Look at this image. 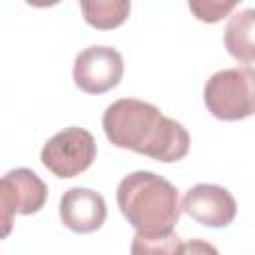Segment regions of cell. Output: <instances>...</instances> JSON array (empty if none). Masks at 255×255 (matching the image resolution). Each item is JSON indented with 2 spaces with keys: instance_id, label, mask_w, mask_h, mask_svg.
Instances as JSON below:
<instances>
[{
  "instance_id": "7",
  "label": "cell",
  "mask_w": 255,
  "mask_h": 255,
  "mask_svg": "<svg viewBox=\"0 0 255 255\" xmlns=\"http://www.w3.org/2000/svg\"><path fill=\"white\" fill-rule=\"evenodd\" d=\"M181 211L205 227H225L237 215L235 197L221 185L197 183L187 189Z\"/></svg>"
},
{
  "instance_id": "5",
  "label": "cell",
  "mask_w": 255,
  "mask_h": 255,
  "mask_svg": "<svg viewBox=\"0 0 255 255\" xmlns=\"http://www.w3.org/2000/svg\"><path fill=\"white\" fill-rule=\"evenodd\" d=\"M48 199L46 183L28 167L10 169L0 181V205L4 235L10 233L12 219L16 213L32 215L44 207Z\"/></svg>"
},
{
  "instance_id": "2",
  "label": "cell",
  "mask_w": 255,
  "mask_h": 255,
  "mask_svg": "<svg viewBox=\"0 0 255 255\" xmlns=\"http://www.w3.org/2000/svg\"><path fill=\"white\" fill-rule=\"evenodd\" d=\"M118 207L137 233L173 231L181 215L179 193L165 177L153 171H133L126 175L116 191Z\"/></svg>"
},
{
  "instance_id": "6",
  "label": "cell",
  "mask_w": 255,
  "mask_h": 255,
  "mask_svg": "<svg viewBox=\"0 0 255 255\" xmlns=\"http://www.w3.org/2000/svg\"><path fill=\"white\" fill-rule=\"evenodd\" d=\"M74 82L88 94H104L116 88L124 76V58L112 46H90L74 60Z\"/></svg>"
},
{
  "instance_id": "8",
  "label": "cell",
  "mask_w": 255,
  "mask_h": 255,
  "mask_svg": "<svg viewBox=\"0 0 255 255\" xmlns=\"http://www.w3.org/2000/svg\"><path fill=\"white\" fill-rule=\"evenodd\" d=\"M104 197L90 187H70L60 197V219L76 233H92L106 221Z\"/></svg>"
},
{
  "instance_id": "4",
  "label": "cell",
  "mask_w": 255,
  "mask_h": 255,
  "mask_svg": "<svg viewBox=\"0 0 255 255\" xmlns=\"http://www.w3.org/2000/svg\"><path fill=\"white\" fill-rule=\"evenodd\" d=\"M96 139L84 128H66L54 133L42 147V163L62 179L76 177L86 171L96 159Z\"/></svg>"
},
{
  "instance_id": "9",
  "label": "cell",
  "mask_w": 255,
  "mask_h": 255,
  "mask_svg": "<svg viewBox=\"0 0 255 255\" xmlns=\"http://www.w3.org/2000/svg\"><path fill=\"white\" fill-rule=\"evenodd\" d=\"M223 42L237 62H255V8H243L229 18Z\"/></svg>"
},
{
  "instance_id": "3",
  "label": "cell",
  "mask_w": 255,
  "mask_h": 255,
  "mask_svg": "<svg viewBox=\"0 0 255 255\" xmlns=\"http://www.w3.org/2000/svg\"><path fill=\"white\" fill-rule=\"evenodd\" d=\"M205 108L217 120L235 122L255 114V68L237 66L215 72L203 88Z\"/></svg>"
},
{
  "instance_id": "10",
  "label": "cell",
  "mask_w": 255,
  "mask_h": 255,
  "mask_svg": "<svg viewBox=\"0 0 255 255\" xmlns=\"http://www.w3.org/2000/svg\"><path fill=\"white\" fill-rule=\"evenodd\" d=\"M80 8L90 26L98 30H112L128 18L131 4L128 0H84L80 2Z\"/></svg>"
},
{
  "instance_id": "11",
  "label": "cell",
  "mask_w": 255,
  "mask_h": 255,
  "mask_svg": "<svg viewBox=\"0 0 255 255\" xmlns=\"http://www.w3.org/2000/svg\"><path fill=\"white\" fill-rule=\"evenodd\" d=\"M181 249V239L177 237L175 231H165V233H137L131 239V255H179Z\"/></svg>"
},
{
  "instance_id": "1",
  "label": "cell",
  "mask_w": 255,
  "mask_h": 255,
  "mask_svg": "<svg viewBox=\"0 0 255 255\" xmlns=\"http://www.w3.org/2000/svg\"><path fill=\"white\" fill-rule=\"evenodd\" d=\"M106 137L122 149L149 155L157 161L169 163L187 155V129L163 116L159 108L135 98H122L110 104L102 116Z\"/></svg>"
},
{
  "instance_id": "12",
  "label": "cell",
  "mask_w": 255,
  "mask_h": 255,
  "mask_svg": "<svg viewBox=\"0 0 255 255\" xmlns=\"http://www.w3.org/2000/svg\"><path fill=\"white\" fill-rule=\"evenodd\" d=\"M189 10L195 14L201 22H219L225 18L233 8H237V2H219V0H203V2H189Z\"/></svg>"
},
{
  "instance_id": "13",
  "label": "cell",
  "mask_w": 255,
  "mask_h": 255,
  "mask_svg": "<svg viewBox=\"0 0 255 255\" xmlns=\"http://www.w3.org/2000/svg\"><path fill=\"white\" fill-rule=\"evenodd\" d=\"M179 255H219V251L203 239H189V241L181 243Z\"/></svg>"
}]
</instances>
